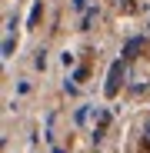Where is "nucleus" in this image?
Returning <instances> with one entry per match:
<instances>
[{
    "mask_svg": "<svg viewBox=\"0 0 150 153\" xmlns=\"http://www.w3.org/2000/svg\"><path fill=\"white\" fill-rule=\"evenodd\" d=\"M60 63H63V70L77 67V53H70V50H63V53H60Z\"/></svg>",
    "mask_w": 150,
    "mask_h": 153,
    "instance_id": "nucleus-3",
    "label": "nucleus"
},
{
    "mask_svg": "<svg viewBox=\"0 0 150 153\" xmlns=\"http://www.w3.org/2000/svg\"><path fill=\"white\" fill-rule=\"evenodd\" d=\"M93 20H97V10H87V13H84V30L90 27V23H93Z\"/></svg>",
    "mask_w": 150,
    "mask_h": 153,
    "instance_id": "nucleus-7",
    "label": "nucleus"
},
{
    "mask_svg": "<svg viewBox=\"0 0 150 153\" xmlns=\"http://www.w3.org/2000/svg\"><path fill=\"white\" fill-rule=\"evenodd\" d=\"M123 76H127V63H123V60H113V63H110V73H107V83H104V97H117Z\"/></svg>",
    "mask_w": 150,
    "mask_h": 153,
    "instance_id": "nucleus-1",
    "label": "nucleus"
},
{
    "mask_svg": "<svg viewBox=\"0 0 150 153\" xmlns=\"http://www.w3.org/2000/svg\"><path fill=\"white\" fill-rule=\"evenodd\" d=\"M10 53H13V40H10V33L4 37V60H10Z\"/></svg>",
    "mask_w": 150,
    "mask_h": 153,
    "instance_id": "nucleus-6",
    "label": "nucleus"
},
{
    "mask_svg": "<svg viewBox=\"0 0 150 153\" xmlns=\"http://www.w3.org/2000/svg\"><path fill=\"white\" fill-rule=\"evenodd\" d=\"M87 7V0H73V10H84Z\"/></svg>",
    "mask_w": 150,
    "mask_h": 153,
    "instance_id": "nucleus-8",
    "label": "nucleus"
},
{
    "mask_svg": "<svg viewBox=\"0 0 150 153\" xmlns=\"http://www.w3.org/2000/svg\"><path fill=\"white\" fill-rule=\"evenodd\" d=\"M93 110H97L93 103H80V107H77V113H73V123H77V126H87V123H90V113H93Z\"/></svg>",
    "mask_w": 150,
    "mask_h": 153,
    "instance_id": "nucleus-2",
    "label": "nucleus"
},
{
    "mask_svg": "<svg viewBox=\"0 0 150 153\" xmlns=\"http://www.w3.org/2000/svg\"><path fill=\"white\" fill-rule=\"evenodd\" d=\"M34 67H37V70H43V67H47V50H43V47L37 50V57H34Z\"/></svg>",
    "mask_w": 150,
    "mask_h": 153,
    "instance_id": "nucleus-4",
    "label": "nucleus"
},
{
    "mask_svg": "<svg viewBox=\"0 0 150 153\" xmlns=\"http://www.w3.org/2000/svg\"><path fill=\"white\" fill-rule=\"evenodd\" d=\"M140 140L150 143V117H143V123H140Z\"/></svg>",
    "mask_w": 150,
    "mask_h": 153,
    "instance_id": "nucleus-5",
    "label": "nucleus"
}]
</instances>
